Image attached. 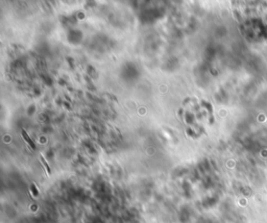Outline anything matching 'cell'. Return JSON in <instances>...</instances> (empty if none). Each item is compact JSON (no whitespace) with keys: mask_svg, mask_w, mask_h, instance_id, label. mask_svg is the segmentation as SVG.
Segmentation results:
<instances>
[{"mask_svg":"<svg viewBox=\"0 0 267 223\" xmlns=\"http://www.w3.org/2000/svg\"><path fill=\"white\" fill-rule=\"evenodd\" d=\"M22 137H23V139H24V140H25V141H26V142H27V143H28V144L31 146V148H34V149H35L36 145H35V143H34V142L30 140V138L28 137V135L25 133V130H22Z\"/></svg>","mask_w":267,"mask_h":223,"instance_id":"1","label":"cell"},{"mask_svg":"<svg viewBox=\"0 0 267 223\" xmlns=\"http://www.w3.org/2000/svg\"><path fill=\"white\" fill-rule=\"evenodd\" d=\"M40 160H41V162L43 163V165H44V167H45V169H46L47 173H48V174H50V172H51V170H50V167L48 166V164L46 163V161L44 160V158H43V156H41V158H40Z\"/></svg>","mask_w":267,"mask_h":223,"instance_id":"2","label":"cell"}]
</instances>
